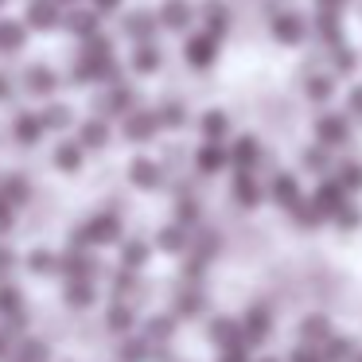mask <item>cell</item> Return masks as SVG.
<instances>
[{
	"mask_svg": "<svg viewBox=\"0 0 362 362\" xmlns=\"http://www.w3.org/2000/svg\"><path fill=\"white\" fill-rule=\"evenodd\" d=\"M110 327L113 331H129V327H133V312H129L125 304H113L110 308Z\"/></svg>",
	"mask_w": 362,
	"mask_h": 362,
	"instance_id": "obj_43",
	"label": "cell"
},
{
	"mask_svg": "<svg viewBox=\"0 0 362 362\" xmlns=\"http://www.w3.org/2000/svg\"><path fill=\"white\" fill-rule=\"evenodd\" d=\"M8 351H12V331L4 327V331H0V358H4Z\"/></svg>",
	"mask_w": 362,
	"mask_h": 362,
	"instance_id": "obj_54",
	"label": "cell"
},
{
	"mask_svg": "<svg viewBox=\"0 0 362 362\" xmlns=\"http://www.w3.org/2000/svg\"><path fill=\"white\" fill-rule=\"evenodd\" d=\"M211 339L222 343V346H238V343H245V331L238 327L234 320H214L211 323Z\"/></svg>",
	"mask_w": 362,
	"mask_h": 362,
	"instance_id": "obj_19",
	"label": "cell"
},
{
	"mask_svg": "<svg viewBox=\"0 0 362 362\" xmlns=\"http://www.w3.org/2000/svg\"><path fill=\"white\" fill-rule=\"evenodd\" d=\"M300 335H304L308 343H327L331 327H327V320H323V315H308V320L300 323Z\"/></svg>",
	"mask_w": 362,
	"mask_h": 362,
	"instance_id": "obj_27",
	"label": "cell"
},
{
	"mask_svg": "<svg viewBox=\"0 0 362 362\" xmlns=\"http://www.w3.org/2000/svg\"><path fill=\"white\" fill-rule=\"evenodd\" d=\"M121 358L125 362H144L148 358V343H144V339H129V343L121 346Z\"/></svg>",
	"mask_w": 362,
	"mask_h": 362,
	"instance_id": "obj_41",
	"label": "cell"
},
{
	"mask_svg": "<svg viewBox=\"0 0 362 362\" xmlns=\"http://www.w3.org/2000/svg\"><path fill=\"white\" fill-rule=\"evenodd\" d=\"M331 160H327V144H315V148H308L304 152V168H312V172H323V168H327Z\"/></svg>",
	"mask_w": 362,
	"mask_h": 362,
	"instance_id": "obj_39",
	"label": "cell"
},
{
	"mask_svg": "<svg viewBox=\"0 0 362 362\" xmlns=\"http://www.w3.org/2000/svg\"><path fill=\"white\" fill-rule=\"evenodd\" d=\"M63 4H78V0H63Z\"/></svg>",
	"mask_w": 362,
	"mask_h": 362,
	"instance_id": "obj_60",
	"label": "cell"
},
{
	"mask_svg": "<svg viewBox=\"0 0 362 362\" xmlns=\"http://www.w3.org/2000/svg\"><path fill=\"white\" fill-rule=\"evenodd\" d=\"M121 261H125V269H141L144 261H148V242H141V238L125 242L121 245Z\"/></svg>",
	"mask_w": 362,
	"mask_h": 362,
	"instance_id": "obj_26",
	"label": "cell"
},
{
	"mask_svg": "<svg viewBox=\"0 0 362 362\" xmlns=\"http://www.w3.org/2000/svg\"><path fill=\"white\" fill-rule=\"evenodd\" d=\"M226 133H230V117H226V113L214 110V113H206V117H203V136H206V141H222Z\"/></svg>",
	"mask_w": 362,
	"mask_h": 362,
	"instance_id": "obj_29",
	"label": "cell"
},
{
	"mask_svg": "<svg viewBox=\"0 0 362 362\" xmlns=\"http://www.w3.org/2000/svg\"><path fill=\"white\" fill-rule=\"evenodd\" d=\"M8 98H12V82L0 74V102H8Z\"/></svg>",
	"mask_w": 362,
	"mask_h": 362,
	"instance_id": "obj_56",
	"label": "cell"
},
{
	"mask_svg": "<svg viewBox=\"0 0 362 362\" xmlns=\"http://www.w3.org/2000/svg\"><path fill=\"white\" fill-rule=\"evenodd\" d=\"M59 4H63V0H32V4H28V24L32 28H55L59 24Z\"/></svg>",
	"mask_w": 362,
	"mask_h": 362,
	"instance_id": "obj_11",
	"label": "cell"
},
{
	"mask_svg": "<svg viewBox=\"0 0 362 362\" xmlns=\"http://www.w3.org/2000/svg\"><path fill=\"white\" fill-rule=\"evenodd\" d=\"M156 242L164 245V250H172V253H175V250H183V242H187V238H183V222H180V226H164Z\"/></svg>",
	"mask_w": 362,
	"mask_h": 362,
	"instance_id": "obj_38",
	"label": "cell"
},
{
	"mask_svg": "<svg viewBox=\"0 0 362 362\" xmlns=\"http://www.w3.org/2000/svg\"><path fill=\"white\" fill-rule=\"evenodd\" d=\"M331 94H335V82L331 78H323V74H312V78H308V98H312V102H327Z\"/></svg>",
	"mask_w": 362,
	"mask_h": 362,
	"instance_id": "obj_35",
	"label": "cell"
},
{
	"mask_svg": "<svg viewBox=\"0 0 362 362\" xmlns=\"http://www.w3.org/2000/svg\"><path fill=\"white\" fill-rule=\"evenodd\" d=\"M172 327H175L172 315H156V320H148V339H152V343H160V339L172 335Z\"/></svg>",
	"mask_w": 362,
	"mask_h": 362,
	"instance_id": "obj_42",
	"label": "cell"
},
{
	"mask_svg": "<svg viewBox=\"0 0 362 362\" xmlns=\"http://www.w3.org/2000/svg\"><path fill=\"white\" fill-rule=\"evenodd\" d=\"M180 308H183V312H203V296H199L195 288H187V292H183V300H180Z\"/></svg>",
	"mask_w": 362,
	"mask_h": 362,
	"instance_id": "obj_48",
	"label": "cell"
},
{
	"mask_svg": "<svg viewBox=\"0 0 362 362\" xmlns=\"http://www.w3.org/2000/svg\"><path fill=\"white\" fill-rule=\"evenodd\" d=\"M315 136H320L327 148L343 144L346 136H351V129H346V117H339V113H323V117L315 121Z\"/></svg>",
	"mask_w": 362,
	"mask_h": 362,
	"instance_id": "obj_4",
	"label": "cell"
},
{
	"mask_svg": "<svg viewBox=\"0 0 362 362\" xmlns=\"http://www.w3.org/2000/svg\"><path fill=\"white\" fill-rule=\"evenodd\" d=\"M218 362H250V358H245V346L238 343V346H222V358Z\"/></svg>",
	"mask_w": 362,
	"mask_h": 362,
	"instance_id": "obj_52",
	"label": "cell"
},
{
	"mask_svg": "<svg viewBox=\"0 0 362 362\" xmlns=\"http://www.w3.org/2000/svg\"><path fill=\"white\" fill-rule=\"evenodd\" d=\"M0 4H4V0H0Z\"/></svg>",
	"mask_w": 362,
	"mask_h": 362,
	"instance_id": "obj_62",
	"label": "cell"
},
{
	"mask_svg": "<svg viewBox=\"0 0 362 362\" xmlns=\"http://www.w3.org/2000/svg\"><path fill=\"white\" fill-rule=\"evenodd\" d=\"M98 300L94 284H90V276H78V281H66V304L71 308H90Z\"/></svg>",
	"mask_w": 362,
	"mask_h": 362,
	"instance_id": "obj_16",
	"label": "cell"
},
{
	"mask_svg": "<svg viewBox=\"0 0 362 362\" xmlns=\"http://www.w3.org/2000/svg\"><path fill=\"white\" fill-rule=\"evenodd\" d=\"M230 164H234L238 172H250V168H257V164H261V144L253 141V136L234 141V148H230Z\"/></svg>",
	"mask_w": 362,
	"mask_h": 362,
	"instance_id": "obj_5",
	"label": "cell"
},
{
	"mask_svg": "<svg viewBox=\"0 0 362 362\" xmlns=\"http://www.w3.org/2000/svg\"><path fill=\"white\" fill-rule=\"evenodd\" d=\"M125 32L133 35L136 43H148V40H152V32H156V20L144 16V12H136V16H129V20H125Z\"/></svg>",
	"mask_w": 362,
	"mask_h": 362,
	"instance_id": "obj_24",
	"label": "cell"
},
{
	"mask_svg": "<svg viewBox=\"0 0 362 362\" xmlns=\"http://www.w3.org/2000/svg\"><path fill=\"white\" fill-rule=\"evenodd\" d=\"M315 28H320L323 40L339 47V40H343V28H339V16H335V8H331V4H320V20H315Z\"/></svg>",
	"mask_w": 362,
	"mask_h": 362,
	"instance_id": "obj_20",
	"label": "cell"
},
{
	"mask_svg": "<svg viewBox=\"0 0 362 362\" xmlns=\"http://www.w3.org/2000/svg\"><path fill=\"white\" fill-rule=\"evenodd\" d=\"M312 199H315V206H320L323 214H339L346 206V187L343 183H320Z\"/></svg>",
	"mask_w": 362,
	"mask_h": 362,
	"instance_id": "obj_6",
	"label": "cell"
},
{
	"mask_svg": "<svg viewBox=\"0 0 362 362\" xmlns=\"http://www.w3.org/2000/svg\"><path fill=\"white\" fill-rule=\"evenodd\" d=\"M339 183H343L346 191H358V187H362V168H358V164H343V172H339Z\"/></svg>",
	"mask_w": 362,
	"mask_h": 362,
	"instance_id": "obj_44",
	"label": "cell"
},
{
	"mask_svg": "<svg viewBox=\"0 0 362 362\" xmlns=\"http://www.w3.org/2000/svg\"><path fill=\"white\" fill-rule=\"evenodd\" d=\"M269 195H273L276 203L284 206V211H292V206L300 203V183H296V175H292V172H281V175L273 180V187H269Z\"/></svg>",
	"mask_w": 362,
	"mask_h": 362,
	"instance_id": "obj_8",
	"label": "cell"
},
{
	"mask_svg": "<svg viewBox=\"0 0 362 362\" xmlns=\"http://www.w3.org/2000/svg\"><path fill=\"white\" fill-rule=\"evenodd\" d=\"M269 327H273V323H269V312H265V308H250V312H245V320H242L245 343H261V339L269 335Z\"/></svg>",
	"mask_w": 362,
	"mask_h": 362,
	"instance_id": "obj_12",
	"label": "cell"
},
{
	"mask_svg": "<svg viewBox=\"0 0 362 362\" xmlns=\"http://www.w3.org/2000/svg\"><path fill=\"white\" fill-rule=\"evenodd\" d=\"M105 113H133V94L125 86H113V94L105 98Z\"/></svg>",
	"mask_w": 362,
	"mask_h": 362,
	"instance_id": "obj_33",
	"label": "cell"
},
{
	"mask_svg": "<svg viewBox=\"0 0 362 362\" xmlns=\"http://www.w3.org/2000/svg\"><path fill=\"white\" fill-rule=\"evenodd\" d=\"M129 180L136 183V187H160V168L152 164V160H133L129 164Z\"/></svg>",
	"mask_w": 362,
	"mask_h": 362,
	"instance_id": "obj_18",
	"label": "cell"
},
{
	"mask_svg": "<svg viewBox=\"0 0 362 362\" xmlns=\"http://www.w3.org/2000/svg\"><path fill=\"white\" fill-rule=\"evenodd\" d=\"M43 121H47V129H66V121H71V117H66V110H59V105H55V110L43 113Z\"/></svg>",
	"mask_w": 362,
	"mask_h": 362,
	"instance_id": "obj_49",
	"label": "cell"
},
{
	"mask_svg": "<svg viewBox=\"0 0 362 362\" xmlns=\"http://www.w3.org/2000/svg\"><path fill=\"white\" fill-rule=\"evenodd\" d=\"M8 269H12V250L0 245V273H8Z\"/></svg>",
	"mask_w": 362,
	"mask_h": 362,
	"instance_id": "obj_55",
	"label": "cell"
},
{
	"mask_svg": "<svg viewBox=\"0 0 362 362\" xmlns=\"http://www.w3.org/2000/svg\"><path fill=\"white\" fill-rule=\"evenodd\" d=\"M0 195L8 199L12 206H20L28 195H32V187H28V180H24V175H8V180H0Z\"/></svg>",
	"mask_w": 362,
	"mask_h": 362,
	"instance_id": "obj_23",
	"label": "cell"
},
{
	"mask_svg": "<svg viewBox=\"0 0 362 362\" xmlns=\"http://www.w3.org/2000/svg\"><path fill=\"white\" fill-rule=\"evenodd\" d=\"M133 71H141V74L160 71V51L152 47V43H136V51H133Z\"/></svg>",
	"mask_w": 362,
	"mask_h": 362,
	"instance_id": "obj_22",
	"label": "cell"
},
{
	"mask_svg": "<svg viewBox=\"0 0 362 362\" xmlns=\"http://www.w3.org/2000/svg\"><path fill=\"white\" fill-rule=\"evenodd\" d=\"M183 59H187L195 71H206V66H214V59H218V35H214V32L191 35L187 47H183Z\"/></svg>",
	"mask_w": 362,
	"mask_h": 362,
	"instance_id": "obj_2",
	"label": "cell"
},
{
	"mask_svg": "<svg viewBox=\"0 0 362 362\" xmlns=\"http://www.w3.org/2000/svg\"><path fill=\"white\" fill-rule=\"evenodd\" d=\"M24 43V24L16 20H0V51H16Z\"/></svg>",
	"mask_w": 362,
	"mask_h": 362,
	"instance_id": "obj_28",
	"label": "cell"
},
{
	"mask_svg": "<svg viewBox=\"0 0 362 362\" xmlns=\"http://www.w3.org/2000/svg\"><path fill=\"white\" fill-rule=\"evenodd\" d=\"M335 218H339V226H343V230H354V226L362 222V211H358V206H351V203H346L343 211L335 214Z\"/></svg>",
	"mask_w": 362,
	"mask_h": 362,
	"instance_id": "obj_46",
	"label": "cell"
},
{
	"mask_svg": "<svg viewBox=\"0 0 362 362\" xmlns=\"http://www.w3.org/2000/svg\"><path fill=\"white\" fill-rule=\"evenodd\" d=\"M43 133H47V121L40 113H20L16 117V141L20 144H35Z\"/></svg>",
	"mask_w": 362,
	"mask_h": 362,
	"instance_id": "obj_13",
	"label": "cell"
},
{
	"mask_svg": "<svg viewBox=\"0 0 362 362\" xmlns=\"http://www.w3.org/2000/svg\"><path fill=\"white\" fill-rule=\"evenodd\" d=\"M354 63H358V55H354V51H346V47L335 51V66H339V71H351Z\"/></svg>",
	"mask_w": 362,
	"mask_h": 362,
	"instance_id": "obj_51",
	"label": "cell"
},
{
	"mask_svg": "<svg viewBox=\"0 0 362 362\" xmlns=\"http://www.w3.org/2000/svg\"><path fill=\"white\" fill-rule=\"evenodd\" d=\"M320 4H331V8H339V4H346V0H320Z\"/></svg>",
	"mask_w": 362,
	"mask_h": 362,
	"instance_id": "obj_59",
	"label": "cell"
},
{
	"mask_svg": "<svg viewBox=\"0 0 362 362\" xmlns=\"http://www.w3.org/2000/svg\"><path fill=\"white\" fill-rule=\"evenodd\" d=\"M28 269H32V273H55V269H59V257H55L51 250H32Z\"/></svg>",
	"mask_w": 362,
	"mask_h": 362,
	"instance_id": "obj_34",
	"label": "cell"
},
{
	"mask_svg": "<svg viewBox=\"0 0 362 362\" xmlns=\"http://www.w3.org/2000/svg\"><path fill=\"white\" fill-rule=\"evenodd\" d=\"M121 238V222L117 214H94L78 234H71V245H110Z\"/></svg>",
	"mask_w": 362,
	"mask_h": 362,
	"instance_id": "obj_1",
	"label": "cell"
},
{
	"mask_svg": "<svg viewBox=\"0 0 362 362\" xmlns=\"http://www.w3.org/2000/svg\"><path fill=\"white\" fill-rule=\"evenodd\" d=\"M191 16H195V12H191L187 0H168L164 12H160V24H164L168 32H183V28L191 24Z\"/></svg>",
	"mask_w": 362,
	"mask_h": 362,
	"instance_id": "obj_10",
	"label": "cell"
},
{
	"mask_svg": "<svg viewBox=\"0 0 362 362\" xmlns=\"http://www.w3.org/2000/svg\"><path fill=\"white\" fill-rule=\"evenodd\" d=\"M195 214H199V211H195V206H191V203H183V206H180V222H191V218H195Z\"/></svg>",
	"mask_w": 362,
	"mask_h": 362,
	"instance_id": "obj_58",
	"label": "cell"
},
{
	"mask_svg": "<svg viewBox=\"0 0 362 362\" xmlns=\"http://www.w3.org/2000/svg\"><path fill=\"white\" fill-rule=\"evenodd\" d=\"M12 312H24L20 288H12V284H0V315H12Z\"/></svg>",
	"mask_w": 362,
	"mask_h": 362,
	"instance_id": "obj_36",
	"label": "cell"
},
{
	"mask_svg": "<svg viewBox=\"0 0 362 362\" xmlns=\"http://www.w3.org/2000/svg\"><path fill=\"white\" fill-rule=\"evenodd\" d=\"M195 164H199V172H218L222 164H230V152L222 148L218 141H211V144H203V148H199V156H195Z\"/></svg>",
	"mask_w": 362,
	"mask_h": 362,
	"instance_id": "obj_15",
	"label": "cell"
},
{
	"mask_svg": "<svg viewBox=\"0 0 362 362\" xmlns=\"http://www.w3.org/2000/svg\"><path fill=\"white\" fill-rule=\"evenodd\" d=\"M160 125H183V105L180 102H168L164 110H160Z\"/></svg>",
	"mask_w": 362,
	"mask_h": 362,
	"instance_id": "obj_45",
	"label": "cell"
},
{
	"mask_svg": "<svg viewBox=\"0 0 362 362\" xmlns=\"http://www.w3.org/2000/svg\"><path fill=\"white\" fill-rule=\"evenodd\" d=\"M59 269L66 273V281H78V276H94V261H90L82 250H74V245L63 253V257H59Z\"/></svg>",
	"mask_w": 362,
	"mask_h": 362,
	"instance_id": "obj_9",
	"label": "cell"
},
{
	"mask_svg": "<svg viewBox=\"0 0 362 362\" xmlns=\"http://www.w3.org/2000/svg\"><path fill=\"white\" fill-rule=\"evenodd\" d=\"M28 90H32V94H51V90H55V74L43 71V66H32V71H28Z\"/></svg>",
	"mask_w": 362,
	"mask_h": 362,
	"instance_id": "obj_32",
	"label": "cell"
},
{
	"mask_svg": "<svg viewBox=\"0 0 362 362\" xmlns=\"http://www.w3.org/2000/svg\"><path fill=\"white\" fill-rule=\"evenodd\" d=\"M346 102H351V113H358V117H362V86H354Z\"/></svg>",
	"mask_w": 362,
	"mask_h": 362,
	"instance_id": "obj_53",
	"label": "cell"
},
{
	"mask_svg": "<svg viewBox=\"0 0 362 362\" xmlns=\"http://www.w3.org/2000/svg\"><path fill=\"white\" fill-rule=\"evenodd\" d=\"M117 4H121V0H94V8H98V12H113Z\"/></svg>",
	"mask_w": 362,
	"mask_h": 362,
	"instance_id": "obj_57",
	"label": "cell"
},
{
	"mask_svg": "<svg viewBox=\"0 0 362 362\" xmlns=\"http://www.w3.org/2000/svg\"><path fill=\"white\" fill-rule=\"evenodd\" d=\"M292 214H296L300 230H312V226H320V218H323V211L315 206V199H312V203H304V199H300V203L292 206Z\"/></svg>",
	"mask_w": 362,
	"mask_h": 362,
	"instance_id": "obj_31",
	"label": "cell"
},
{
	"mask_svg": "<svg viewBox=\"0 0 362 362\" xmlns=\"http://www.w3.org/2000/svg\"><path fill=\"white\" fill-rule=\"evenodd\" d=\"M66 28H71L74 35H82V40H90V35H98V12L74 8L71 16H66Z\"/></svg>",
	"mask_w": 362,
	"mask_h": 362,
	"instance_id": "obj_21",
	"label": "cell"
},
{
	"mask_svg": "<svg viewBox=\"0 0 362 362\" xmlns=\"http://www.w3.org/2000/svg\"><path fill=\"white\" fill-rule=\"evenodd\" d=\"M203 16H206V32H214V35H222L230 28V12H226V4H218V0H211V4H206Z\"/></svg>",
	"mask_w": 362,
	"mask_h": 362,
	"instance_id": "obj_25",
	"label": "cell"
},
{
	"mask_svg": "<svg viewBox=\"0 0 362 362\" xmlns=\"http://www.w3.org/2000/svg\"><path fill=\"white\" fill-rule=\"evenodd\" d=\"M105 136H110L105 121H86V125H82V133H78V141L86 144V148H102V144H105Z\"/></svg>",
	"mask_w": 362,
	"mask_h": 362,
	"instance_id": "obj_30",
	"label": "cell"
},
{
	"mask_svg": "<svg viewBox=\"0 0 362 362\" xmlns=\"http://www.w3.org/2000/svg\"><path fill=\"white\" fill-rule=\"evenodd\" d=\"M323 358L327 362H346L351 358V343H346V339H327V343H323Z\"/></svg>",
	"mask_w": 362,
	"mask_h": 362,
	"instance_id": "obj_37",
	"label": "cell"
},
{
	"mask_svg": "<svg viewBox=\"0 0 362 362\" xmlns=\"http://www.w3.org/2000/svg\"><path fill=\"white\" fill-rule=\"evenodd\" d=\"M292 362H327V358H323V346H320V351H312V346H300V351H292Z\"/></svg>",
	"mask_w": 362,
	"mask_h": 362,
	"instance_id": "obj_47",
	"label": "cell"
},
{
	"mask_svg": "<svg viewBox=\"0 0 362 362\" xmlns=\"http://www.w3.org/2000/svg\"><path fill=\"white\" fill-rule=\"evenodd\" d=\"M12 230V203L0 195V234H8Z\"/></svg>",
	"mask_w": 362,
	"mask_h": 362,
	"instance_id": "obj_50",
	"label": "cell"
},
{
	"mask_svg": "<svg viewBox=\"0 0 362 362\" xmlns=\"http://www.w3.org/2000/svg\"><path fill=\"white\" fill-rule=\"evenodd\" d=\"M234 199L242 206H257L261 199H265V191H261V183L253 180L250 172H238V180H234Z\"/></svg>",
	"mask_w": 362,
	"mask_h": 362,
	"instance_id": "obj_14",
	"label": "cell"
},
{
	"mask_svg": "<svg viewBox=\"0 0 362 362\" xmlns=\"http://www.w3.org/2000/svg\"><path fill=\"white\" fill-rule=\"evenodd\" d=\"M156 129H160V113H144V110L125 113V136L129 141H152Z\"/></svg>",
	"mask_w": 362,
	"mask_h": 362,
	"instance_id": "obj_3",
	"label": "cell"
},
{
	"mask_svg": "<svg viewBox=\"0 0 362 362\" xmlns=\"http://www.w3.org/2000/svg\"><path fill=\"white\" fill-rule=\"evenodd\" d=\"M82 148H86L82 141H63V144H59V148H55L59 172H78V168H82Z\"/></svg>",
	"mask_w": 362,
	"mask_h": 362,
	"instance_id": "obj_17",
	"label": "cell"
},
{
	"mask_svg": "<svg viewBox=\"0 0 362 362\" xmlns=\"http://www.w3.org/2000/svg\"><path fill=\"white\" fill-rule=\"evenodd\" d=\"M273 35L281 43H288V47H296V43L304 40V20H300L296 12H281V16L273 20Z\"/></svg>",
	"mask_w": 362,
	"mask_h": 362,
	"instance_id": "obj_7",
	"label": "cell"
},
{
	"mask_svg": "<svg viewBox=\"0 0 362 362\" xmlns=\"http://www.w3.org/2000/svg\"><path fill=\"white\" fill-rule=\"evenodd\" d=\"M261 362H276V358H261Z\"/></svg>",
	"mask_w": 362,
	"mask_h": 362,
	"instance_id": "obj_61",
	"label": "cell"
},
{
	"mask_svg": "<svg viewBox=\"0 0 362 362\" xmlns=\"http://www.w3.org/2000/svg\"><path fill=\"white\" fill-rule=\"evenodd\" d=\"M16 362H47V346H43V343H35V339H28V343L20 346Z\"/></svg>",
	"mask_w": 362,
	"mask_h": 362,
	"instance_id": "obj_40",
	"label": "cell"
}]
</instances>
